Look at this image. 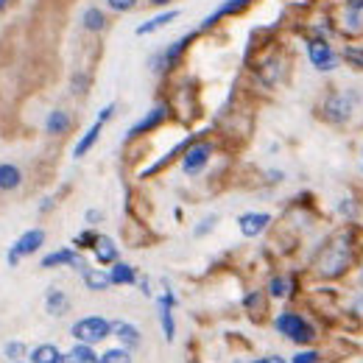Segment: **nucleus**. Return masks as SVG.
<instances>
[{
    "instance_id": "f257e3e1",
    "label": "nucleus",
    "mask_w": 363,
    "mask_h": 363,
    "mask_svg": "<svg viewBox=\"0 0 363 363\" xmlns=\"http://www.w3.org/2000/svg\"><path fill=\"white\" fill-rule=\"evenodd\" d=\"M112 336V325L106 318H101V316H87V318H82V321H75L73 325V338L75 341H82V344H98V341H104V338H109Z\"/></svg>"
},
{
    "instance_id": "f03ea898",
    "label": "nucleus",
    "mask_w": 363,
    "mask_h": 363,
    "mask_svg": "<svg viewBox=\"0 0 363 363\" xmlns=\"http://www.w3.org/2000/svg\"><path fill=\"white\" fill-rule=\"evenodd\" d=\"M277 330L285 336V338L296 341V344H310V341L316 338L313 327L307 325V321H305L299 313H279V316H277Z\"/></svg>"
},
{
    "instance_id": "7ed1b4c3",
    "label": "nucleus",
    "mask_w": 363,
    "mask_h": 363,
    "mask_svg": "<svg viewBox=\"0 0 363 363\" xmlns=\"http://www.w3.org/2000/svg\"><path fill=\"white\" fill-rule=\"evenodd\" d=\"M349 260H352V252L347 246V240L341 237V240H336L333 246H327L325 257H321V268L318 271L325 274V277H338V274H344L349 268Z\"/></svg>"
},
{
    "instance_id": "20e7f679",
    "label": "nucleus",
    "mask_w": 363,
    "mask_h": 363,
    "mask_svg": "<svg viewBox=\"0 0 363 363\" xmlns=\"http://www.w3.org/2000/svg\"><path fill=\"white\" fill-rule=\"evenodd\" d=\"M355 106H358V93H336L327 98L325 115L333 120V124H344V120H349V115L355 112Z\"/></svg>"
},
{
    "instance_id": "39448f33",
    "label": "nucleus",
    "mask_w": 363,
    "mask_h": 363,
    "mask_svg": "<svg viewBox=\"0 0 363 363\" xmlns=\"http://www.w3.org/2000/svg\"><path fill=\"white\" fill-rule=\"evenodd\" d=\"M45 244V232L43 229H28L17 244L9 249V255H6V260H9V266H17L20 263V257H25V255H34L39 246Z\"/></svg>"
},
{
    "instance_id": "423d86ee",
    "label": "nucleus",
    "mask_w": 363,
    "mask_h": 363,
    "mask_svg": "<svg viewBox=\"0 0 363 363\" xmlns=\"http://www.w3.org/2000/svg\"><path fill=\"white\" fill-rule=\"evenodd\" d=\"M210 154H213V148L207 145V143H196L193 148H187V154H185V159H182V168H185V174H198L201 168L207 165V159H210Z\"/></svg>"
},
{
    "instance_id": "0eeeda50",
    "label": "nucleus",
    "mask_w": 363,
    "mask_h": 363,
    "mask_svg": "<svg viewBox=\"0 0 363 363\" xmlns=\"http://www.w3.org/2000/svg\"><path fill=\"white\" fill-rule=\"evenodd\" d=\"M307 56L313 62L316 70H333L336 67V54L327 43H321V39H313V43L307 45Z\"/></svg>"
},
{
    "instance_id": "6e6552de",
    "label": "nucleus",
    "mask_w": 363,
    "mask_h": 363,
    "mask_svg": "<svg viewBox=\"0 0 363 363\" xmlns=\"http://www.w3.org/2000/svg\"><path fill=\"white\" fill-rule=\"evenodd\" d=\"M54 266H73V268H78V271L87 268V263L78 257L73 249H62V252H54V255L43 257V268H54Z\"/></svg>"
},
{
    "instance_id": "1a4fd4ad",
    "label": "nucleus",
    "mask_w": 363,
    "mask_h": 363,
    "mask_svg": "<svg viewBox=\"0 0 363 363\" xmlns=\"http://www.w3.org/2000/svg\"><path fill=\"white\" fill-rule=\"evenodd\" d=\"M268 221H271L268 213H246V215H240L237 224H240V232H244L246 237H255L268 226Z\"/></svg>"
},
{
    "instance_id": "9d476101",
    "label": "nucleus",
    "mask_w": 363,
    "mask_h": 363,
    "mask_svg": "<svg viewBox=\"0 0 363 363\" xmlns=\"http://www.w3.org/2000/svg\"><path fill=\"white\" fill-rule=\"evenodd\" d=\"M165 115H168V109L165 106H156V109H151L143 120H140V124L129 132V137H140V134H145V132H151V129H156L159 124H163V120H165Z\"/></svg>"
},
{
    "instance_id": "9b49d317",
    "label": "nucleus",
    "mask_w": 363,
    "mask_h": 363,
    "mask_svg": "<svg viewBox=\"0 0 363 363\" xmlns=\"http://www.w3.org/2000/svg\"><path fill=\"white\" fill-rule=\"evenodd\" d=\"M112 333L120 338V344H124L126 349L140 347V330H137L134 325H129V321H115V325H112Z\"/></svg>"
},
{
    "instance_id": "f8f14e48",
    "label": "nucleus",
    "mask_w": 363,
    "mask_h": 363,
    "mask_svg": "<svg viewBox=\"0 0 363 363\" xmlns=\"http://www.w3.org/2000/svg\"><path fill=\"white\" fill-rule=\"evenodd\" d=\"M171 307H174V294H165L163 299H159V321H163V330H165V338L168 341H174V336H176Z\"/></svg>"
},
{
    "instance_id": "ddd939ff",
    "label": "nucleus",
    "mask_w": 363,
    "mask_h": 363,
    "mask_svg": "<svg viewBox=\"0 0 363 363\" xmlns=\"http://www.w3.org/2000/svg\"><path fill=\"white\" fill-rule=\"evenodd\" d=\"M65 363H101V355H95L90 344H82V341H78V344L65 355Z\"/></svg>"
},
{
    "instance_id": "4468645a",
    "label": "nucleus",
    "mask_w": 363,
    "mask_h": 363,
    "mask_svg": "<svg viewBox=\"0 0 363 363\" xmlns=\"http://www.w3.org/2000/svg\"><path fill=\"white\" fill-rule=\"evenodd\" d=\"M82 277H84V285H87L90 291H106V288L112 285V277L104 274L101 268H84Z\"/></svg>"
},
{
    "instance_id": "2eb2a0df",
    "label": "nucleus",
    "mask_w": 363,
    "mask_h": 363,
    "mask_svg": "<svg viewBox=\"0 0 363 363\" xmlns=\"http://www.w3.org/2000/svg\"><path fill=\"white\" fill-rule=\"evenodd\" d=\"M31 363H65V355L54 344H39L31 352Z\"/></svg>"
},
{
    "instance_id": "dca6fc26",
    "label": "nucleus",
    "mask_w": 363,
    "mask_h": 363,
    "mask_svg": "<svg viewBox=\"0 0 363 363\" xmlns=\"http://www.w3.org/2000/svg\"><path fill=\"white\" fill-rule=\"evenodd\" d=\"M20 182H23V174L17 165H9V163L0 165V190H17Z\"/></svg>"
},
{
    "instance_id": "f3484780",
    "label": "nucleus",
    "mask_w": 363,
    "mask_h": 363,
    "mask_svg": "<svg viewBox=\"0 0 363 363\" xmlns=\"http://www.w3.org/2000/svg\"><path fill=\"white\" fill-rule=\"evenodd\" d=\"M45 307H48V313H51V316H65V313H67V307H70V299L65 296V291L51 288V291H48V296H45Z\"/></svg>"
},
{
    "instance_id": "a211bd4d",
    "label": "nucleus",
    "mask_w": 363,
    "mask_h": 363,
    "mask_svg": "<svg viewBox=\"0 0 363 363\" xmlns=\"http://www.w3.org/2000/svg\"><path fill=\"white\" fill-rule=\"evenodd\" d=\"M45 129H48V134H65V132L70 129V117H67V112L54 109V112L48 115V120H45Z\"/></svg>"
},
{
    "instance_id": "6ab92c4d",
    "label": "nucleus",
    "mask_w": 363,
    "mask_h": 363,
    "mask_svg": "<svg viewBox=\"0 0 363 363\" xmlns=\"http://www.w3.org/2000/svg\"><path fill=\"white\" fill-rule=\"evenodd\" d=\"M101 126H104V120H95V124L87 129V134H84L82 140H78V145H75V151H73L75 156H84V154L95 145V140H98V134H101Z\"/></svg>"
},
{
    "instance_id": "aec40b11",
    "label": "nucleus",
    "mask_w": 363,
    "mask_h": 363,
    "mask_svg": "<svg viewBox=\"0 0 363 363\" xmlns=\"http://www.w3.org/2000/svg\"><path fill=\"white\" fill-rule=\"evenodd\" d=\"M179 17V12H165V14H156L154 20H148V23H143V25H137V36H145V34H151V31H159L163 25H168L171 20H176Z\"/></svg>"
},
{
    "instance_id": "412c9836",
    "label": "nucleus",
    "mask_w": 363,
    "mask_h": 363,
    "mask_svg": "<svg viewBox=\"0 0 363 363\" xmlns=\"http://www.w3.org/2000/svg\"><path fill=\"white\" fill-rule=\"evenodd\" d=\"M95 257L98 263H115L117 260V246L112 244V237H98V244H95Z\"/></svg>"
},
{
    "instance_id": "4be33fe9",
    "label": "nucleus",
    "mask_w": 363,
    "mask_h": 363,
    "mask_svg": "<svg viewBox=\"0 0 363 363\" xmlns=\"http://www.w3.org/2000/svg\"><path fill=\"white\" fill-rule=\"evenodd\" d=\"M109 277H112V285H132V282L137 279L134 268L126 266V263H115V268L109 271Z\"/></svg>"
},
{
    "instance_id": "5701e85b",
    "label": "nucleus",
    "mask_w": 363,
    "mask_h": 363,
    "mask_svg": "<svg viewBox=\"0 0 363 363\" xmlns=\"http://www.w3.org/2000/svg\"><path fill=\"white\" fill-rule=\"evenodd\" d=\"M246 3H249V0H229V3H224V6H221V9L215 12V14H210V17L204 20V28H210V25H213L215 20H221L224 14H232V12H240V9H244Z\"/></svg>"
},
{
    "instance_id": "b1692460",
    "label": "nucleus",
    "mask_w": 363,
    "mask_h": 363,
    "mask_svg": "<svg viewBox=\"0 0 363 363\" xmlns=\"http://www.w3.org/2000/svg\"><path fill=\"white\" fill-rule=\"evenodd\" d=\"M82 23H84V28H87V31H104L106 17H104V12H101V9H87V12H84V17H82Z\"/></svg>"
},
{
    "instance_id": "393cba45",
    "label": "nucleus",
    "mask_w": 363,
    "mask_h": 363,
    "mask_svg": "<svg viewBox=\"0 0 363 363\" xmlns=\"http://www.w3.org/2000/svg\"><path fill=\"white\" fill-rule=\"evenodd\" d=\"M101 363H132V355H129L126 347L124 349H106L101 355Z\"/></svg>"
},
{
    "instance_id": "a878e982",
    "label": "nucleus",
    "mask_w": 363,
    "mask_h": 363,
    "mask_svg": "<svg viewBox=\"0 0 363 363\" xmlns=\"http://www.w3.org/2000/svg\"><path fill=\"white\" fill-rule=\"evenodd\" d=\"M98 237H101V235H95V232H82V235H75L73 244H75V246H82V249H95Z\"/></svg>"
},
{
    "instance_id": "bb28decb",
    "label": "nucleus",
    "mask_w": 363,
    "mask_h": 363,
    "mask_svg": "<svg viewBox=\"0 0 363 363\" xmlns=\"http://www.w3.org/2000/svg\"><path fill=\"white\" fill-rule=\"evenodd\" d=\"M268 294L277 296V299H279V296H285V294H288V282L282 279V277H274V279H271V285H268Z\"/></svg>"
},
{
    "instance_id": "cd10ccee",
    "label": "nucleus",
    "mask_w": 363,
    "mask_h": 363,
    "mask_svg": "<svg viewBox=\"0 0 363 363\" xmlns=\"http://www.w3.org/2000/svg\"><path fill=\"white\" fill-rule=\"evenodd\" d=\"M318 360H321V355L316 349H305V352H296L291 363H318Z\"/></svg>"
},
{
    "instance_id": "c85d7f7f",
    "label": "nucleus",
    "mask_w": 363,
    "mask_h": 363,
    "mask_svg": "<svg viewBox=\"0 0 363 363\" xmlns=\"http://www.w3.org/2000/svg\"><path fill=\"white\" fill-rule=\"evenodd\" d=\"M134 3L137 0H106V6L112 12H129V9H134Z\"/></svg>"
},
{
    "instance_id": "c756f323",
    "label": "nucleus",
    "mask_w": 363,
    "mask_h": 363,
    "mask_svg": "<svg viewBox=\"0 0 363 363\" xmlns=\"http://www.w3.org/2000/svg\"><path fill=\"white\" fill-rule=\"evenodd\" d=\"M23 352H25V347H23L20 341H12V344H6V347H3V355H6V358H12V360H14V358H23Z\"/></svg>"
},
{
    "instance_id": "7c9ffc66",
    "label": "nucleus",
    "mask_w": 363,
    "mask_h": 363,
    "mask_svg": "<svg viewBox=\"0 0 363 363\" xmlns=\"http://www.w3.org/2000/svg\"><path fill=\"white\" fill-rule=\"evenodd\" d=\"M213 224H215V218H207V221H201V226L196 229V235L201 237V235H204V232H210V229H213Z\"/></svg>"
},
{
    "instance_id": "2f4dec72",
    "label": "nucleus",
    "mask_w": 363,
    "mask_h": 363,
    "mask_svg": "<svg viewBox=\"0 0 363 363\" xmlns=\"http://www.w3.org/2000/svg\"><path fill=\"white\" fill-rule=\"evenodd\" d=\"M363 9V0H349V12H360Z\"/></svg>"
},
{
    "instance_id": "473e14b6",
    "label": "nucleus",
    "mask_w": 363,
    "mask_h": 363,
    "mask_svg": "<svg viewBox=\"0 0 363 363\" xmlns=\"http://www.w3.org/2000/svg\"><path fill=\"white\" fill-rule=\"evenodd\" d=\"M255 363H285V360L277 358V355H271V358H263V360H255Z\"/></svg>"
},
{
    "instance_id": "72a5a7b5",
    "label": "nucleus",
    "mask_w": 363,
    "mask_h": 363,
    "mask_svg": "<svg viewBox=\"0 0 363 363\" xmlns=\"http://www.w3.org/2000/svg\"><path fill=\"white\" fill-rule=\"evenodd\" d=\"M87 221H90V224L101 221V213H98V210H90V213H87Z\"/></svg>"
},
{
    "instance_id": "f704fd0d",
    "label": "nucleus",
    "mask_w": 363,
    "mask_h": 363,
    "mask_svg": "<svg viewBox=\"0 0 363 363\" xmlns=\"http://www.w3.org/2000/svg\"><path fill=\"white\" fill-rule=\"evenodd\" d=\"M341 213H344V215H352V213H355L352 204H347V198H344V204H341Z\"/></svg>"
},
{
    "instance_id": "c9c22d12",
    "label": "nucleus",
    "mask_w": 363,
    "mask_h": 363,
    "mask_svg": "<svg viewBox=\"0 0 363 363\" xmlns=\"http://www.w3.org/2000/svg\"><path fill=\"white\" fill-rule=\"evenodd\" d=\"M148 3H154V6H165L168 0H148Z\"/></svg>"
},
{
    "instance_id": "e433bc0d",
    "label": "nucleus",
    "mask_w": 363,
    "mask_h": 363,
    "mask_svg": "<svg viewBox=\"0 0 363 363\" xmlns=\"http://www.w3.org/2000/svg\"><path fill=\"white\" fill-rule=\"evenodd\" d=\"M6 3H9V0H0V9H6Z\"/></svg>"
}]
</instances>
